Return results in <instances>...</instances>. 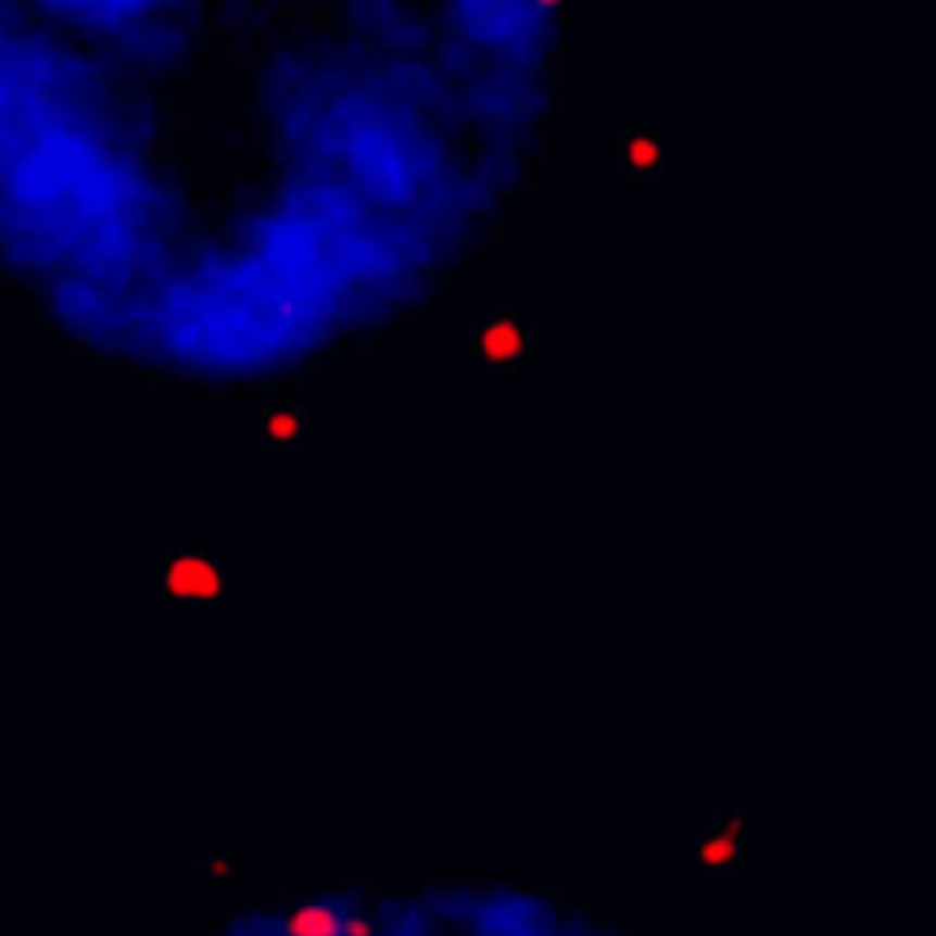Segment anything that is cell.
Wrapping results in <instances>:
<instances>
[{"instance_id":"6da1fadb","label":"cell","mask_w":936,"mask_h":936,"mask_svg":"<svg viewBox=\"0 0 936 936\" xmlns=\"http://www.w3.org/2000/svg\"><path fill=\"white\" fill-rule=\"evenodd\" d=\"M165 587L176 599L212 602L226 591V571L204 553H181L165 566Z\"/></svg>"},{"instance_id":"7a4b0ae2","label":"cell","mask_w":936,"mask_h":936,"mask_svg":"<svg viewBox=\"0 0 936 936\" xmlns=\"http://www.w3.org/2000/svg\"><path fill=\"white\" fill-rule=\"evenodd\" d=\"M530 332L514 316H492L478 330V352L492 366H511L528 352Z\"/></svg>"},{"instance_id":"3957f363","label":"cell","mask_w":936,"mask_h":936,"mask_svg":"<svg viewBox=\"0 0 936 936\" xmlns=\"http://www.w3.org/2000/svg\"><path fill=\"white\" fill-rule=\"evenodd\" d=\"M745 835V815H731L722 824L711 826L698 844V862L711 871H725L738 862Z\"/></svg>"},{"instance_id":"277c9868","label":"cell","mask_w":936,"mask_h":936,"mask_svg":"<svg viewBox=\"0 0 936 936\" xmlns=\"http://www.w3.org/2000/svg\"><path fill=\"white\" fill-rule=\"evenodd\" d=\"M618 160L634 176L657 174L662 168V146L652 132H627L618 138Z\"/></svg>"},{"instance_id":"5b68a950","label":"cell","mask_w":936,"mask_h":936,"mask_svg":"<svg viewBox=\"0 0 936 936\" xmlns=\"http://www.w3.org/2000/svg\"><path fill=\"white\" fill-rule=\"evenodd\" d=\"M286 934L289 936H341V920L330 907L321 903H311V907H300L286 920Z\"/></svg>"},{"instance_id":"8992f818","label":"cell","mask_w":936,"mask_h":936,"mask_svg":"<svg viewBox=\"0 0 936 936\" xmlns=\"http://www.w3.org/2000/svg\"><path fill=\"white\" fill-rule=\"evenodd\" d=\"M303 429H305L303 413H300L298 407H286V404L267 409L262 418L264 440L273 442V445H280V448H286V445H291V442H298L300 434H303Z\"/></svg>"},{"instance_id":"52a82bcc","label":"cell","mask_w":936,"mask_h":936,"mask_svg":"<svg viewBox=\"0 0 936 936\" xmlns=\"http://www.w3.org/2000/svg\"><path fill=\"white\" fill-rule=\"evenodd\" d=\"M343 934H346V936H371L374 931H371V925H368V920L352 918L350 923L343 925Z\"/></svg>"}]
</instances>
